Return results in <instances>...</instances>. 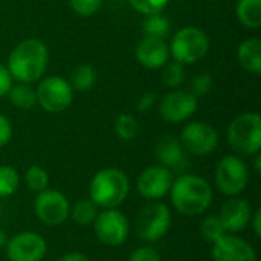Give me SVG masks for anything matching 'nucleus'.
Returning <instances> with one entry per match:
<instances>
[{
  "mask_svg": "<svg viewBox=\"0 0 261 261\" xmlns=\"http://www.w3.org/2000/svg\"><path fill=\"white\" fill-rule=\"evenodd\" d=\"M200 234H202V237L205 239L206 243L213 245V243H216L219 239H222L228 232H226L220 217L211 214V216H206L202 220V223H200Z\"/></svg>",
  "mask_w": 261,
  "mask_h": 261,
  "instance_id": "25",
  "label": "nucleus"
},
{
  "mask_svg": "<svg viewBox=\"0 0 261 261\" xmlns=\"http://www.w3.org/2000/svg\"><path fill=\"white\" fill-rule=\"evenodd\" d=\"M92 226L98 242L107 248L124 245L130 232V223L118 208H109L98 213Z\"/></svg>",
  "mask_w": 261,
  "mask_h": 261,
  "instance_id": "8",
  "label": "nucleus"
},
{
  "mask_svg": "<svg viewBox=\"0 0 261 261\" xmlns=\"http://www.w3.org/2000/svg\"><path fill=\"white\" fill-rule=\"evenodd\" d=\"M154 156L159 165L170 171H182L188 165V156L179 139L173 136H164L159 139L154 148Z\"/></svg>",
  "mask_w": 261,
  "mask_h": 261,
  "instance_id": "18",
  "label": "nucleus"
},
{
  "mask_svg": "<svg viewBox=\"0 0 261 261\" xmlns=\"http://www.w3.org/2000/svg\"><path fill=\"white\" fill-rule=\"evenodd\" d=\"M57 261H92L87 255L81 254V252H67L64 255H61Z\"/></svg>",
  "mask_w": 261,
  "mask_h": 261,
  "instance_id": "38",
  "label": "nucleus"
},
{
  "mask_svg": "<svg viewBox=\"0 0 261 261\" xmlns=\"http://www.w3.org/2000/svg\"><path fill=\"white\" fill-rule=\"evenodd\" d=\"M170 55L180 64H194L200 61L210 49V38L200 28L187 26L176 32L170 43Z\"/></svg>",
  "mask_w": 261,
  "mask_h": 261,
  "instance_id": "5",
  "label": "nucleus"
},
{
  "mask_svg": "<svg viewBox=\"0 0 261 261\" xmlns=\"http://www.w3.org/2000/svg\"><path fill=\"white\" fill-rule=\"evenodd\" d=\"M213 261H257L254 246L234 234H225L216 243L211 251Z\"/></svg>",
  "mask_w": 261,
  "mask_h": 261,
  "instance_id": "15",
  "label": "nucleus"
},
{
  "mask_svg": "<svg viewBox=\"0 0 261 261\" xmlns=\"http://www.w3.org/2000/svg\"><path fill=\"white\" fill-rule=\"evenodd\" d=\"M96 83V70L89 64H80L72 70L69 84L73 90L78 92H87L90 90Z\"/></svg>",
  "mask_w": 261,
  "mask_h": 261,
  "instance_id": "23",
  "label": "nucleus"
},
{
  "mask_svg": "<svg viewBox=\"0 0 261 261\" xmlns=\"http://www.w3.org/2000/svg\"><path fill=\"white\" fill-rule=\"evenodd\" d=\"M252 206L248 200L236 196L229 197L220 208V213L217 214L226 229L228 234H237L246 229L249 226L251 217H252Z\"/></svg>",
  "mask_w": 261,
  "mask_h": 261,
  "instance_id": "16",
  "label": "nucleus"
},
{
  "mask_svg": "<svg viewBox=\"0 0 261 261\" xmlns=\"http://www.w3.org/2000/svg\"><path fill=\"white\" fill-rule=\"evenodd\" d=\"M128 2L138 12L144 15L158 14L170 3V0H128Z\"/></svg>",
  "mask_w": 261,
  "mask_h": 261,
  "instance_id": "30",
  "label": "nucleus"
},
{
  "mask_svg": "<svg viewBox=\"0 0 261 261\" xmlns=\"http://www.w3.org/2000/svg\"><path fill=\"white\" fill-rule=\"evenodd\" d=\"M49 64V49L38 38L20 41L8 57V70L12 80L32 84L44 75Z\"/></svg>",
  "mask_w": 261,
  "mask_h": 261,
  "instance_id": "2",
  "label": "nucleus"
},
{
  "mask_svg": "<svg viewBox=\"0 0 261 261\" xmlns=\"http://www.w3.org/2000/svg\"><path fill=\"white\" fill-rule=\"evenodd\" d=\"M254 168H255V173L260 174L261 173V154L257 153L255 154V159H254Z\"/></svg>",
  "mask_w": 261,
  "mask_h": 261,
  "instance_id": "39",
  "label": "nucleus"
},
{
  "mask_svg": "<svg viewBox=\"0 0 261 261\" xmlns=\"http://www.w3.org/2000/svg\"><path fill=\"white\" fill-rule=\"evenodd\" d=\"M229 147L237 156H255L261 148V118L258 113L239 115L228 127Z\"/></svg>",
  "mask_w": 261,
  "mask_h": 261,
  "instance_id": "4",
  "label": "nucleus"
},
{
  "mask_svg": "<svg viewBox=\"0 0 261 261\" xmlns=\"http://www.w3.org/2000/svg\"><path fill=\"white\" fill-rule=\"evenodd\" d=\"M237 58L242 67L251 73L261 72V40L254 37L245 40L237 49Z\"/></svg>",
  "mask_w": 261,
  "mask_h": 261,
  "instance_id": "19",
  "label": "nucleus"
},
{
  "mask_svg": "<svg viewBox=\"0 0 261 261\" xmlns=\"http://www.w3.org/2000/svg\"><path fill=\"white\" fill-rule=\"evenodd\" d=\"M237 17L245 28L258 29L261 26V0H239Z\"/></svg>",
  "mask_w": 261,
  "mask_h": 261,
  "instance_id": "20",
  "label": "nucleus"
},
{
  "mask_svg": "<svg viewBox=\"0 0 261 261\" xmlns=\"http://www.w3.org/2000/svg\"><path fill=\"white\" fill-rule=\"evenodd\" d=\"M11 87H12V76H11L9 70L0 64V98L8 95Z\"/></svg>",
  "mask_w": 261,
  "mask_h": 261,
  "instance_id": "35",
  "label": "nucleus"
},
{
  "mask_svg": "<svg viewBox=\"0 0 261 261\" xmlns=\"http://www.w3.org/2000/svg\"><path fill=\"white\" fill-rule=\"evenodd\" d=\"M179 141L187 153L193 156H208L219 145V133L211 124L194 121L184 127Z\"/></svg>",
  "mask_w": 261,
  "mask_h": 261,
  "instance_id": "11",
  "label": "nucleus"
},
{
  "mask_svg": "<svg viewBox=\"0 0 261 261\" xmlns=\"http://www.w3.org/2000/svg\"><path fill=\"white\" fill-rule=\"evenodd\" d=\"M170 31H171V24L165 15H161V12L147 15V18L144 21V34L145 35L165 40V37L170 35Z\"/></svg>",
  "mask_w": 261,
  "mask_h": 261,
  "instance_id": "24",
  "label": "nucleus"
},
{
  "mask_svg": "<svg viewBox=\"0 0 261 261\" xmlns=\"http://www.w3.org/2000/svg\"><path fill=\"white\" fill-rule=\"evenodd\" d=\"M249 184V170L246 162L237 154L222 158L216 168V185L228 197L240 196Z\"/></svg>",
  "mask_w": 261,
  "mask_h": 261,
  "instance_id": "7",
  "label": "nucleus"
},
{
  "mask_svg": "<svg viewBox=\"0 0 261 261\" xmlns=\"http://www.w3.org/2000/svg\"><path fill=\"white\" fill-rule=\"evenodd\" d=\"M154 102H156V95L151 93V92H148V93H144V95L139 98L136 107H138L139 112H147V110H150V109L154 106Z\"/></svg>",
  "mask_w": 261,
  "mask_h": 261,
  "instance_id": "36",
  "label": "nucleus"
},
{
  "mask_svg": "<svg viewBox=\"0 0 261 261\" xmlns=\"http://www.w3.org/2000/svg\"><path fill=\"white\" fill-rule=\"evenodd\" d=\"M185 81V67L177 61H168L162 67V83L168 89H177Z\"/></svg>",
  "mask_w": 261,
  "mask_h": 261,
  "instance_id": "29",
  "label": "nucleus"
},
{
  "mask_svg": "<svg viewBox=\"0 0 261 261\" xmlns=\"http://www.w3.org/2000/svg\"><path fill=\"white\" fill-rule=\"evenodd\" d=\"M11 138H12V124L5 115H0V147L8 145Z\"/></svg>",
  "mask_w": 261,
  "mask_h": 261,
  "instance_id": "34",
  "label": "nucleus"
},
{
  "mask_svg": "<svg viewBox=\"0 0 261 261\" xmlns=\"http://www.w3.org/2000/svg\"><path fill=\"white\" fill-rule=\"evenodd\" d=\"M6 242H8V236H6V232L0 228V249L6 246Z\"/></svg>",
  "mask_w": 261,
  "mask_h": 261,
  "instance_id": "40",
  "label": "nucleus"
},
{
  "mask_svg": "<svg viewBox=\"0 0 261 261\" xmlns=\"http://www.w3.org/2000/svg\"><path fill=\"white\" fill-rule=\"evenodd\" d=\"M35 217L46 226H60L63 225L70 214L69 199L58 190L46 188L41 193H37L34 200Z\"/></svg>",
  "mask_w": 261,
  "mask_h": 261,
  "instance_id": "10",
  "label": "nucleus"
},
{
  "mask_svg": "<svg viewBox=\"0 0 261 261\" xmlns=\"http://www.w3.org/2000/svg\"><path fill=\"white\" fill-rule=\"evenodd\" d=\"M20 185V174L11 165H0V197L12 196Z\"/></svg>",
  "mask_w": 261,
  "mask_h": 261,
  "instance_id": "28",
  "label": "nucleus"
},
{
  "mask_svg": "<svg viewBox=\"0 0 261 261\" xmlns=\"http://www.w3.org/2000/svg\"><path fill=\"white\" fill-rule=\"evenodd\" d=\"M130 193V180L119 168H102L93 174L89 184V199L98 208L121 206Z\"/></svg>",
  "mask_w": 261,
  "mask_h": 261,
  "instance_id": "3",
  "label": "nucleus"
},
{
  "mask_svg": "<svg viewBox=\"0 0 261 261\" xmlns=\"http://www.w3.org/2000/svg\"><path fill=\"white\" fill-rule=\"evenodd\" d=\"M249 225H251V228L254 231V236L255 237H261V208H257L252 213V217H251Z\"/></svg>",
  "mask_w": 261,
  "mask_h": 261,
  "instance_id": "37",
  "label": "nucleus"
},
{
  "mask_svg": "<svg viewBox=\"0 0 261 261\" xmlns=\"http://www.w3.org/2000/svg\"><path fill=\"white\" fill-rule=\"evenodd\" d=\"M168 194L173 208L184 217L205 214L213 203V188L210 182L197 174L174 177Z\"/></svg>",
  "mask_w": 261,
  "mask_h": 261,
  "instance_id": "1",
  "label": "nucleus"
},
{
  "mask_svg": "<svg viewBox=\"0 0 261 261\" xmlns=\"http://www.w3.org/2000/svg\"><path fill=\"white\" fill-rule=\"evenodd\" d=\"M37 104L47 113H61L67 110L73 101V89L64 78L58 75L46 76L40 81L37 90Z\"/></svg>",
  "mask_w": 261,
  "mask_h": 261,
  "instance_id": "9",
  "label": "nucleus"
},
{
  "mask_svg": "<svg viewBox=\"0 0 261 261\" xmlns=\"http://www.w3.org/2000/svg\"><path fill=\"white\" fill-rule=\"evenodd\" d=\"M5 249L9 261H41L47 254V243L38 232L24 231L8 239Z\"/></svg>",
  "mask_w": 261,
  "mask_h": 261,
  "instance_id": "12",
  "label": "nucleus"
},
{
  "mask_svg": "<svg viewBox=\"0 0 261 261\" xmlns=\"http://www.w3.org/2000/svg\"><path fill=\"white\" fill-rule=\"evenodd\" d=\"M173 180V171L162 165H150L138 176L136 191L147 200H161L168 196Z\"/></svg>",
  "mask_w": 261,
  "mask_h": 261,
  "instance_id": "13",
  "label": "nucleus"
},
{
  "mask_svg": "<svg viewBox=\"0 0 261 261\" xmlns=\"http://www.w3.org/2000/svg\"><path fill=\"white\" fill-rule=\"evenodd\" d=\"M24 184L34 193H41L49 188V174L40 165H31L24 171Z\"/></svg>",
  "mask_w": 261,
  "mask_h": 261,
  "instance_id": "26",
  "label": "nucleus"
},
{
  "mask_svg": "<svg viewBox=\"0 0 261 261\" xmlns=\"http://www.w3.org/2000/svg\"><path fill=\"white\" fill-rule=\"evenodd\" d=\"M128 261H162V258L151 246H141L130 254Z\"/></svg>",
  "mask_w": 261,
  "mask_h": 261,
  "instance_id": "33",
  "label": "nucleus"
},
{
  "mask_svg": "<svg viewBox=\"0 0 261 261\" xmlns=\"http://www.w3.org/2000/svg\"><path fill=\"white\" fill-rule=\"evenodd\" d=\"M72 11L81 17H90L98 12L102 0H69Z\"/></svg>",
  "mask_w": 261,
  "mask_h": 261,
  "instance_id": "31",
  "label": "nucleus"
},
{
  "mask_svg": "<svg viewBox=\"0 0 261 261\" xmlns=\"http://www.w3.org/2000/svg\"><path fill=\"white\" fill-rule=\"evenodd\" d=\"M8 96H9L11 104L20 110H29L37 104L35 90L29 84H24V83H18L12 86L8 92Z\"/></svg>",
  "mask_w": 261,
  "mask_h": 261,
  "instance_id": "22",
  "label": "nucleus"
},
{
  "mask_svg": "<svg viewBox=\"0 0 261 261\" xmlns=\"http://www.w3.org/2000/svg\"><path fill=\"white\" fill-rule=\"evenodd\" d=\"M98 213L99 208L95 205V202H92L90 199H81L70 206L69 217H72V220L80 226H90L93 225Z\"/></svg>",
  "mask_w": 261,
  "mask_h": 261,
  "instance_id": "21",
  "label": "nucleus"
},
{
  "mask_svg": "<svg viewBox=\"0 0 261 261\" xmlns=\"http://www.w3.org/2000/svg\"><path fill=\"white\" fill-rule=\"evenodd\" d=\"M136 60L147 69H162L170 60V47L164 38L145 35L136 46Z\"/></svg>",
  "mask_w": 261,
  "mask_h": 261,
  "instance_id": "17",
  "label": "nucleus"
},
{
  "mask_svg": "<svg viewBox=\"0 0 261 261\" xmlns=\"http://www.w3.org/2000/svg\"><path fill=\"white\" fill-rule=\"evenodd\" d=\"M173 223V216L165 203L153 202L144 206L136 219V234L144 243H156L164 239Z\"/></svg>",
  "mask_w": 261,
  "mask_h": 261,
  "instance_id": "6",
  "label": "nucleus"
},
{
  "mask_svg": "<svg viewBox=\"0 0 261 261\" xmlns=\"http://www.w3.org/2000/svg\"><path fill=\"white\" fill-rule=\"evenodd\" d=\"M213 86H214L213 76L210 73H200L194 76V80L191 81V93H194L197 98L208 95L213 90Z\"/></svg>",
  "mask_w": 261,
  "mask_h": 261,
  "instance_id": "32",
  "label": "nucleus"
},
{
  "mask_svg": "<svg viewBox=\"0 0 261 261\" xmlns=\"http://www.w3.org/2000/svg\"><path fill=\"white\" fill-rule=\"evenodd\" d=\"M139 132L138 119L130 113H121L115 121V133L122 141H132Z\"/></svg>",
  "mask_w": 261,
  "mask_h": 261,
  "instance_id": "27",
  "label": "nucleus"
},
{
  "mask_svg": "<svg viewBox=\"0 0 261 261\" xmlns=\"http://www.w3.org/2000/svg\"><path fill=\"white\" fill-rule=\"evenodd\" d=\"M197 106L199 101L194 93L188 90L174 89L162 99L159 106V113L167 122L177 124L191 118L197 110Z\"/></svg>",
  "mask_w": 261,
  "mask_h": 261,
  "instance_id": "14",
  "label": "nucleus"
}]
</instances>
